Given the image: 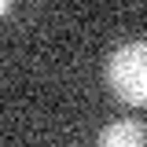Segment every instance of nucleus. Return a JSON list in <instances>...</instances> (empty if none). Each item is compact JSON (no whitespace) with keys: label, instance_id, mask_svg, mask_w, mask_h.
<instances>
[{"label":"nucleus","instance_id":"f03ea898","mask_svg":"<svg viewBox=\"0 0 147 147\" xmlns=\"http://www.w3.org/2000/svg\"><path fill=\"white\" fill-rule=\"evenodd\" d=\"M147 132L140 121H132V118H121V121H114L99 132V144L96 147H144Z\"/></svg>","mask_w":147,"mask_h":147},{"label":"nucleus","instance_id":"7ed1b4c3","mask_svg":"<svg viewBox=\"0 0 147 147\" xmlns=\"http://www.w3.org/2000/svg\"><path fill=\"white\" fill-rule=\"evenodd\" d=\"M7 11H11V4H7V0H0V18L7 15Z\"/></svg>","mask_w":147,"mask_h":147},{"label":"nucleus","instance_id":"f257e3e1","mask_svg":"<svg viewBox=\"0 0 147 147\" xmlns=\"http://www.w3.org/2000/svg\"><path fill=\"white\" fill-rule=\"evenodd\" d=\"M107 85L129 107H147V40H129L107 59Z\"/></svg>","mask_w":147,"mask_h":147}]
</instances>
